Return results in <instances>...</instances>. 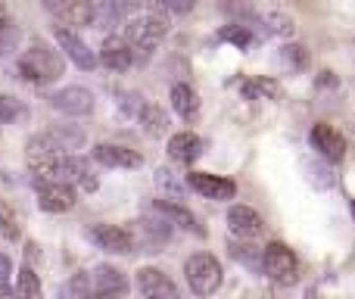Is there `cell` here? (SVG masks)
<instances>
[{
  "mask_svg": "<svg viewBox=\"0 0 355 299\" xmlns=\"http://www.w3.org/2000/svg\"><path fill=\"white\" fill-rule=\"evenodd\" d=\"M166 35H168V19L159 16L156 10H144L141 16H128L122 37L131 47V53H135V62H144Z\"/></svg>",
  "mask_w": 355,
  "mask_h": 299,
  "instance_id": "6da1fadb",
  "label": "cell"
},
{
  "mask_svg": "<svg viewBox=\"0 0 355 299\" xmlns=\"http://www.w3.org/2000/svg\"><path fill=\"white\" fill-rule=\"evenodd\" d=\"M66 72V62H62L60 50H53L50 44L35 41L19 60V75H22L28 85H50L60 75Z\"/></svg>",
  "mask_w": 355,
  "mask_h": 299,
  "instance_id": "7a4b0ae2",
  "label": "cell"
},
{
  "mask_svg": "<svg viewBox=\"0 0 355 299\" xmlns=\"http://www.w3.org/2000/svg\"><path fill=\"white\" fill-rule=\"evenodd\" d=\"M262 268H265V275L275 284H281V287H293V284L300 281V259H296V253L290 250L287 244H281V240L265 246Z\"/></svg>",
  "mask_w": 355,
  "mask_h": 299,
  "instance_id": "3957f363",
  "label": "cell"
},
{
  "mask_svg": "<svg viewBox=\"0 0 355 299\" xmlns=\"http://www.w3.org/2000/svg\"><path fill=\"white\" fill-rule=\"evenodd\" d=\"M184 277H187V287L196 296H212L221 287V265L209 253H193L184 265Z\"/></svg>",
  "mask_w": 355,
  "mask_h": 299,
  "instance_id": "277c9868",
  "label": "cell"
},
{
  "mask_svg": "<svg viewBox=\"0 0 355 299\" xmlns=\"http://www.w3.org/2000/svg\"><path fill=\"white\" fill-rule=\"evenodd\" d=\"M44 10L53 19H60L62 28H81V25H94V3L91 0H41Z\"/></svg>",
  "mask_w": 355,
  "mask_h": 299,
  "instance_id": "5b68a950",
  "label": "cell"
},
{
  "mask_svg": "<svg viewBox=\"0 0 355 299\" xmlns=\"http://www.w3.org/2000/svg\"><path fill=\"white\" fill-rule=\"evenodd\" d=\"M187 187L196 190L200 196H206V200H234V194H237V184L231 181V178H221V175H209V171H190L187 175Z\"/></svg>",
  "mask_w": 355,
  "mask_h": 299,
  "instance_id": "8992f818",
  "label": "cell"
},
{
  "mask_svg": "<svg viewBox=\"0 0 355 299\" xmlns=\"http://www.w3.org/2000/svg\"><path fill=\"white\" fill-rule=\"evenodd\" d=\"M50 106H53L56 112H62V116H91L94 112V94L87 91V87H62V91H56L53 97H50Z\"/></svg>",
  "mask_w": 355,
  "mask_h": 299,
  "instance_id": "52a82bcc",
  "label": "cell"
},
{
  "mask_svg": "<svg viewBox=\"0 0 355 299\" xmlns=\"http://www.w3.org/2000/svg\"><path fill=\"white\" fill-rule=\"evenodd\" d=\"M78 194H75L72 184L62 181H37V203H41L44 212H69L75 206Z\"/></svg>",
  "mask_w": 355,
  "mask_h": 299,
  "instance_id": "ba28073f",
  "label": "cell"
},
{
  "mask_svg": "<svg viewBox=\"0 0 355 299\" xmlns=\"http://www.w3.org/2000/svg\"><path fill=\"white\" fill-rule=\"evenodd\" d=\"M137 287H141V293L147 299H181L172 277H168L166 271L153 268V265H144V268L137 271Z\"/></svg>",
  "mask_w": 355,
  "mask_h": 299,
  "instance_id": "9c48e42d",
  "label": "cell"
},
{
  "mask_svg": "<svg viewBox=\"0 0 355 299\" xmlns=\"http://www.w3.org/2000/svg\"><path fill=\"white\" fill-rule=\"evenodd\" d=\"M53 31H56V44H60V47L66 50V56L75 62V66L85 69V72L97 69V53H94V50L87 47V44L81 41V37L75 35L72 28H62V25H53Z\"/></svg>",
  "mask_w": 355,
  "mask_h": 299,
  "instance_id": "30bf717a",
  "label": "cell"
},
{
  "mask_svg": "<svg viewBox=\"0 0 355 299\" xmlns=\"http://www.w3.org/2000/svg\"><path fill=\"white\" fill-rule=\"evenodd\" d=\"M87 234H91L94 244L106 253H119V256H122V253L135 250V234L119 228V225H94Z\"/></svg>",
  "mask_w": 355,
  "mask_h": 299,
  "instance_id": "8fae6325",
  "label": "cell"
},
{
  "mask_svg": "<svg viewBox=\"0 0 355 299\" xmlns=\"http://www.w3.org/2000/svg\"><path fill=\"white\" fill-rule=\"evenodd\" d=\"M312 147L318 150L324 159H331V162H340V159L346 156V137L340 135L334 125L318 122L312 128Z\"/></svg>",
  "mask_w": 355,
  "mask_h": 299,
  "instance_id": "7c38bea8",
  "label": "cell"
},
{
  "mask_svg": "<svg viewBox=\"0 0 355 299\" xmlns=\"http://www.w3.org/2000/svg\"><path fill=\"white\" fill-rule=\"evenodd\" d=\"M94 159L106 169H137L144 162V156L137 150L128 147H119V144H97L94 147Z\"/></svg>",
  "mask_w": 355,
  "mask_h": 299,
  "instance_id": "4fadbf2b",
  "label": "cell"
},
{
  "mask_svg": "<svg viewBox=\"0 0 355 299\" xmlns=\"http://www.w3.org/2000/svg\"><path fill=\"white\" fill-rule=\"evenodd\" d=\"M100 62L106 69H112V72H125V69L135 66V53H131V47L125 44L122 35H110L103 41V50H100Z\"/></svg>",
  "mask_w": 355,
  "mask_h": 299,
  "instance_id": "5bb4252c",
  "label": "cell"
},
{
  "mask_svg": "<svg viewBox=\"0 0 355 299\" xmlns=\"http://www.w3.org/2000/svg\"><path fill=\"white\" fill-rule=\"evenodd\" d=\"M153 212H156V215H162V219H166V225H178V228H184V231L196 234V237H202V234H206L200 225H196L193 212H190V209H184L181 203L156 200V203H153Z\"/></svg>",
  "mask_w": 355,
  "mask_h": 299,
  "instance_id": "9a60e30c",
  "label": "cell"
},
{
  "mask_svg": "<svg viewBox=\"0 0 355 299\" xmlns=\"http://www.w3.org/2000/svg\"><path fill=\"white\" fill-rule=\"evenodd\" d=\"M202 150H206V144H202V137H196L193 131H181V135H175L172 141H168V156H172V162H181V165L196 162V159L202 156Z\"/></svg>",
  "mask_w": 355,
  "mask_h": 299,
  "instance_id": "2e32d148",
  "label": "cell"
},
{
  "mask_svg": "<svg viewBox=\"0 0 355 299\" xmlns=\"http://www.w3.org/2000/svg\"><path fill=\"white\" fill-rule=\"evenodd\" d=\"M227 228L240 237H256L262 231V215L250 206H231L227 209Z\"/></svg>",
  "mask_w": 355,
  "mask_h": 299,
  "instance_id": "e0dca14e",
  "label": "cell"
},
{
  "mask_svg": "<svg viewBox=\"0 0 355 299\" xmlns=\"http://www.w3.org/2000/svg\"><path fill=\"white\" fill-rule=\"evenodd\" d=\"M94 287L100 290V296H116L128 290V277L116 265H97L94 268Z\"/></svg>",
  "mask_w": 355,
  "mask_h": 299,
  "instance_id": "ac0fdd59",
  "label": "cell"
},
{
  "mask_svg": "<svg viewBox=\"0 0 355 299\" xmlns=\"http://www.w3.org/2000/svg\"><path fill=\"white\" fill-rule=\"evenodd\" d=\"M172 106H175V112L184 119V122H193V119L200 116V94L181 81V85L172 87Z\"/></svg>",
  "mask_w": 355,
  "mask_h": 299,
  "instance_id": "d6986e66",
  "label": "cell"
},
{
  "mask_svg": "<svg viewBox=\"0 0 355 299\" xmlns=\"http://www.w3.org/2000/svg\"><path fill=\"white\" fill-rule=\"evenodd\" d=\"M137 122L144 125V135L147 137H159L162 131L168 128V116L166 110H159L156 103H144L141 112H137Z\"/></svg>",
  "mask_w": 355,
  "mask_h": 299,
  "instance_id": "ffe728a7",
  "label": "cell"
},
{
  "mask_svg": "<svg viewBox=\"0 0 355 299\" xmlns=\"http://www.w3.org/2000/svg\"><path fill=\"white\" fill-rule=\"evenodd\" d=\"M50 156H66L62 144L56 141L53 135H35L28 141V162H41V159H50Z\"/></svg>",
  "mask_w": 355,
  "mask_h": 299,
  "instance_id": "44dd1931",
  "label": "cell"
},
{
  "mask_svg": "<svg viewBox=\"0 0 355 299\" xmlns=\"http://www.w3.org/2000/svg\"><path fill=\"white\" fill-rule=\"evenodd\" d=\"M16 299H44L41 277L35 275V268H31V265L19 268V275H16Z\"/></svg>",
  "mask_w": 355,
  "mask_h": 299,
  "instance_id": "7402d4cb",
  "label": "cell"
},
{
  "mask_svg": "<svg viewBox=\"0 0 355 299\" xmlns=\"http://www.w3.org/2000/svg\"><path fill=\"white\" fill-rule=\"evenodd\" d=\"M25 119H28V106L16 97L0 94V125H16V122H25Z\"/></svg>",
  "mask_w": 355,
  "mask_h": 299,
  "instance_id": "603a6c76",
  "label": "cell"
},
{
  "mask_svg": "<svg viewBox=\"0 0 355 299\" xmlns=\"http://www.w3.org/2000/svg\"><path fill=\"white\" fill-rule=\"evenodd\" d=\"M0 234H3L6 240H19V234H22L19 215L12 212V206L6 200H0Z\"/></svg>",
  "mask_w": 355,
  "mask_h": 299,
  "instance_id": "cb8c5ba5",
  "label": "cell"
},
{
  "mask_svg": "<svg viewBox=\"0 0 355 299\" xmlns=\"http://www.w3.org/2000/svg\"><path fill=\"white\" fill-rule=\"evenodd\" d=\"M60 296L62 299H91V277H87V275H75L72 281L62 284Z\"/></svg>",
  "mask_w": 355,
  "mask_h": 299,
  "instance_id": "d4e9b609",
  "label": "cell"
},
{
  "mask_svg": "<svg viewBox=\"0 0 355 299\" xmlns=\"http://www.w3.org/2000/svg\"><path fill=\"white\" fill-rule=\"evenodd\" d=\"M306 171H309V181L315 184L318 190H324V187H334V175H331V165L327 162H306Z\"/></svg>",
  "mask_w": 355,
  "mask_h": 299,
  "instance_id": "484cf974",
  "label": "cell"
},
{
  "mask_svg": "<svg viewBox=\"0 0 355 299\" xmlns=\"http://www.w3.org/2000/svg\"><path fill=\"white\" fill-rule=\"evenodd\" d=\"M218 37H221V41H231V44H237L240 50H243V47H250V44H252V31L246 28V25H225V28L218 31Z\"/></svg>",
  "mask_w": 355,
  "mask_h": 299,
  "instance_id": "4316f807",
  "label": "cell"
},
{
  "mask_svg": "<svg viewBox=\"0 0 355 299\" xmlns=\"http://www.w3.org/2000/svg\"><path fill=\"white\" fill-rule=\"evenodd\" d=\"M243 94L246 97H259V94H265V97H277L281 94V87L275 85V81H268V78H252V81H243Z\"/></svg>",
  "mask_w": 355,
  "mask_h": 299,
  "instance_id": "83f0119b",
  "label": "cell"
},
{
  "mask_svg": "<svg viewBox=\"0 0 355 299\" xmlns=\"http://www.w3.org/2000/svg\"><path fill=\"white\" fill-rule=\"evenodd\" d=\"M19 37H22L19 35V25H12V19H10V22L0 28V56H10L12 50L19 47Z\"/></svg>",
  "mask_w": 355,
  "mask_h": 299,
  "instance_id": "f1b7e54d",
  "label": "cell"
},
{
  "mask_svg": "<svg viewBox=\"0 0 355 299\" xmlns=\"http://www.w3.org/2000/svg\"><path fill=\"white\" fill-rule=\"evenodd\" d=\"M227 253H231L234 259H240L246 268H259V265H262L259 253H252V246H246V244H227Z\"/></svg>",
  "mask_w": 355,
  "mask_h": 299,
  "instance_id": "f546056e",
  "label": "cell"
},
{
  "mask_svg": "<svg viewBox=\"0 0 355 299\" xmlns=\"http://www.w3.org/2000/svg\"><path fill=\"white\" fill-rule=\"evenodd\" d=\"M268 31H271V35H293V31H296V25H293V19H290V16H284V12H271V16H268Z\"/></svg>",
  "mask_w": 355,
  "mask_h": 299,
  "instance_id": "4dcf8cb0",
  "label": "cell"
},
{
  "mask_svg": "<svg viewBox=\"0 0 355 299\" xmlns=\"http://www.w3.org/2000/svg\"><path fill=\"white\" fill-rule=\"evenodd\" d=\"M281 53H284V60H287L293 69H300V72L309 66V53H306V47H300V44H287Z\"/></svg>",
  "mask_w": 355,
  "mask_h": 299,
  "instance_id": "1f68e13d",
  "label": "cell"
},
{
  "mask_svg": "<svg viewBox=\"0 0 355 299\" xmlns=\"http://www.w3.org/2000/svg\"><path fill=\"white\" fill-rule=\"evenodd\" d=\"M10 277H12V262L6 253H0V293L6 296V287H10Z\"/></svg>",
  "mask_w": 355,
  "mask_h": 299,
  "instance_id": "d6a6232c",
  "label": "cell"
},
{
  "mask_svg": "<svg viewBox=\"0 0 355 299\" xmlns=\"http://www.w3.org/2000/svg\"><path fill=\"white\" fill-rule=\"evenodd\" d=\"M166 3L168 12H175V16H184V12L193 10V0H162Z\"/></svg>",
  "mask_w": 355,
  "mask_h": 299,
  "instance_id": "836d02e7",
  "label": "cell"
},
{
  "mask_svg": "<svg viewBox=\"0 0 355 299\" xmlns=\"http://www.w3.org/2000/svg\"><path fill=\"white\" fill-rule=\"evenodd\" d=\"M6 22H10V12H6V6L3 3H0V28H3V25Z\"/></svg>",
  "mask_w": 355,
  "mask_h": 299,
  "instance_id": "e575fe53",
  "label": "cell"
},
{
  "mask_svg": "<svg viewBox=\"0 0 355 299\" xmlns=\"http://www.w3.org/2000/svg\"><path fill=\"white\" fill-rule=\"evenodd\" d=\"M122 3H128V10H135V6H144L147 0H122Z\"/></svg>",
  "mask_w": 355,
  "mask_h": 299,
  "instance_id": "d590c367",
  "label": "cell"
}]
</instances>
